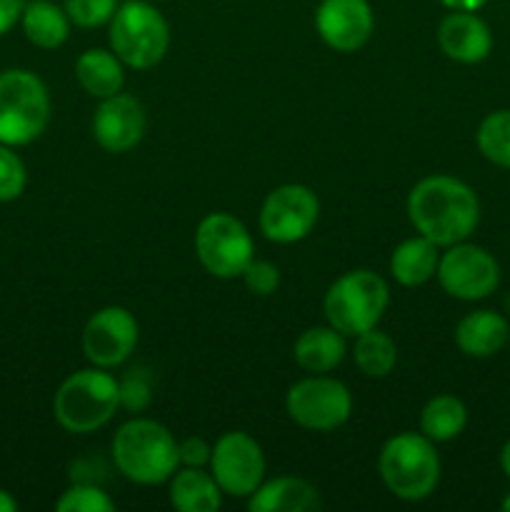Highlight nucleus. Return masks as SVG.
I'll list each match as a JSON object with an SVG mask.
<instances>
[{
    "mask_svg": "<svg viewBox=\"0 0 510 512\" xmlns=\"http://www.w3.org/2000/svg\"><path fill=\"white\" fill-rule=\"evenodd\" d=\"M75 78H78L80 88L93 98H110V95L120 93L125 85L123 60L113 50L90 48L75 63Z\"/></svg>",
    "mask_w": 510,
    "mask_h": 512,
    "instance_id": "4be33fe9",
    "label": "nucleus"
},
{
    "mask_svg": "<svg viewBox=\"0 0 510 512\" xmlns=\"http://www.w3.org/2000/svg\"><path fill=\"white\" fill-rule=\"evenodd\" d=\"M195 255L210 275L233 280L243 275L253 255L248 228L230 213L205 215L195 230Z\"/></svg>",
    "mask_w": 510,
    "mask_h": 512,
    "instance_id": "6e6552de",
    "label": "nucleus"
},
{
    "mask_svg": "<svg viewBox=\"0 0 510 512\" xmlns=\"http://www.w3.org/2000/svg\"><path fill=\"white\" fill-rule=\"evenodd\" d=\"M170 45L168 20L145 0L123 3L110 18V50L135 70H148L165 58Z\"/></svg>",
    "mask_w": 510,
    "mask_h": 512,
    "instance_id": "0eeeda50",
    "label": "nucleus"
},
{
    "mask_svg": "<svg viewBox=\"0 0 510 512\" xmlns=\"http://www.w3.org/2000/svg\"><path fill=\"white\" fill-rule=\"evenodd\" d=\"M138 345V320L128 308L108 305L90 315L83 328V353L95 368H115L133 355Z\"/></svg>",
    "mask_w": 510,
    "mask_h": 512,
    "instance_id": "ddd939ff",
    "label": "nucleus"
},
{
    "mask_svg": "<svg viewBox=\"0 0 510 512\" xmlns=\"http://www.w3.org/2000/svg\"><path fill=\"white\" fill-rule=\"evenodd\" d=\"M50 120V95L30 70L0 73V143L18 148L43 135Z\"/></svg>",
    "mask_w": 510,
    "mask_h": 512,
    "instance_id": "423d86ee",
    "label": "nucleus"
},
{
    "mask_svg": "<svg viewBox=\"0 0 510 512\" xmlns=\"http://www.w3.org/2000/svg\"><path fill=\"white\" fill-rule=\"evenodd\" d=\"M440 288L455 300H483L493 295L500 285V265L485 248L473 243L448 245L438 260Z\"/></svg>",
    "mask_w": 510,
    "mask_h": 512,
    "instance_id": "9d476101",
    "label": "nucleus"
},
{
    "mask_svg": "<svg viewBox=\"0 0 510 512\" xmlns=\"http://www.w3.org/2000/svg\"><path fill=\"white\" fill-rule=\"evenodd\" d=\"M438 245L428 240L425 235L418 238H408L393 250L390 255V273L405 288H418L428 280L435 278L438 273Z\"/></svg>",
    "mask_w": 510,
    "mask_h": 512,
    "instance_id": "412c9836",
    "label": "nucleus"
},
{
    "mask_svg": "<svg viewBox=\"0 0 510 512\" xmlns=\"http://www.w3.org/2000/svg\"><path fill=\"white\" fill-rule=\"evenodd\" d=\"M23 0H0V35L8 33L23 15Z\"/></svg>",
    "mask_w": 510,
    "mask_h": 512,
    "instance_id": "473e14b6",
    "label": "nucleus"
},
{
    "mask_svg": "<svg viewBox=\"0 0 510 512\" xmlns=\"http://www.w3.org/2000/svg\"><path fill=\"white\" fill-rule=\"evenodd\" d=\"M25 165L18 158V153L10 150V145L0 143V203L20 198L25 190Z\"/></svg>",
    "mask_w": 510,
    "mask_h": 512,
    "instance_id": "c85d7f7f",
    "label": "nucleus"
},
{
    "mask_svg": "<svg viewBox=\"0 0 510 512\" xmlns=\"http://www.w3.org/2000/svg\"><path fill=\"white\" fill-rule=\"evenodd\" d=\"M243 283L245 288L250 290L253 295H260V298H265V295H273L275 290H278L280 285V270L278 265H273L270 260H250L248 268L243 270Z\"/></svg>",
    "mask_w": 510,
    "mask_h": 512,
    "instance_id": "7c9ffc66",
    "label": "nucleus"
},
{
    "mask_svg": "<svg viewBox=\"0 0 510 512\" xmlns=\"http://www.w3.org/2000/svg\"><path fill=\"white\" fill-rule=\"evenodd\" d=\"M145 125L148 118L143 103L120 90L100 100L93 118V135L100 148L108 153H128L143 140Z\"/></svg>",
    "mask_w": 510,
    "mask_h": 512,
    "instance_id": "2eb2a0df",
    "label": "nucleus"
},
{
    "mask_svg": "<svg viewBox=\"0 0 510 512\" xmlns=\"http://www.w3.org/2000/svg\"><path fill=\"white\" fill-rule=\"evenodd\" d=\"M118 395L120 408L128 413H143L153 400V385H150V375L145 370H130L123 380H118Z\"/></svg>",
    "mask_w": 510,
    "mask_h": 512,
    "instance_id": "c756f323",
    "label": "nucleus"
},
{
    "mask_svg": "<svg viewBox=\"0 0 510 512\" xmlns=\"http://www.w3.org/2000/svg\"><path fill=\"white\" fill-rule=\"evenodd\" d=\"M508 345H510V340H508Z\"/></svg>",
    "mask_w": 510,
    "mask_h": 512,
    "instance_id": "4c0bfd02",
    "label": "nucleus"
},
{
    "mask_svg": "<svg viewBox=\"0 0 510 512\" xmlns=\"http://www.w3.org/2000/svg\"><path fill=\"white\" fill-rule=\"evenodd\" d=\"M500 468H503V473L510 478V440L503 445V450H500Z\"/></svg>",
    "mask_w": 510,
    "mask_h": 512,
    "instance_id": "c9c22d12",
    "label": "nucleus"
},
{
    "mask_svg": "<svg viewBox=\"0 0 510 512\" xmlns=\"http://www.w3.org/2000/svg\"><path fill=\"white\" fill-rule=\"evenodd\" d=\"M388 283L373 270H350L328 288L323 300L325 320L338 333L355 335L375 328L388 308Z\"/></svg>",
    "mask_w": 510,
    "mask_h": 512,
    "instance_id": "39448f33",
    "label": "nucleus"
},
{
    "mask_svg": "<svg viewBox=\"0 0 510 512\" xmlns=\"http://www.w3.org/2000/svg\"><path fill=\"white\" fill-rule=\"evenodd\" d=\"M408 218L420 235L433 240L438 248H448L468 240L478 228V195L463 180L430 175L410 190Z\"/></svg>",
    "mask_w": 510,
    "mask_h": 512,
    "instance_id": "f257e3e1",
    "label": "nucleus"
},
{
    "mask_svg": "<svg viewBox=\"0 0 510 512\" xmlns=\"http://www.w3.org/2000/svg\"><path fill=\"white\" fill-rule=\"evenodd\" d=\"M320 215L318 195L300 183L270 190L260 208V230L270 243L290 245L308 238Z\"/></svg>",
    "mask_w": 510,
    "mask_h": 512,
    "instance_id": "f8f14e48",
    "label": "nucleus"
},
{
    "mask_svg": "<svg viewBox=\"0 0 510 512\" xmlns=\"http://www.w3.org/2000/svg\"><path fill=\"white\" fill-rule=\"evenodd\" d=\"M170 505L180 512H215L223 490L203 468H183L170 475Z\"/></svg>",
    "mask_w": 510,
    "mask_h": 512,
    "instance_id": "aec40b11",
    "label": "nucleus"
},
{
    "mask_svg": "<svg viewBox=\"0 0 510 512\" xmlns=\"http://www.w3.org/2000/svg\"><path fill=\"white\" fill-rule=\"evenodd\" d=\"M18 510V503H15L13 495L8 490H0V512H15Z\"/></svg>",
    "mask_w": 510,
    "mask_h": 512,
    "instance_id": "f704fd0d",
    "label": "nucleus"
},
{
    "mask_svg": "<svg viewBox=\"0 0 510 512\" xmlns=\"http://www.w3.org/2000/svg\"><path fill=\"white\" fill-rule=\"evenodd\" d=\"M210 448L203 438H185L183 443H178V463L183 468H203V465H210Z\"/></svg>",
    "mask_w": 510,
    "mask_h": 512,
    "instance_id": "2f4dec72",
    "label": "nucleus"
},
{
    "mask_svg": "<svg viewBox=\"0 0 510 512\" xmlns=\"http://www.w3.org/2000/svg\"><path fill=\"white\" fill-rule=\"evenodd\" d=\"M353 360L360 373L368 375V378H385L398 363V345L388 333L370 328L355 335Z\"/></svg>",
    "mask_w": 510,
    "mask_h": 512,
    "instance_id": "393cba45",
    "label": "nucleus"
},
{
    "mask_svg": "<svg viewBox=\"0 0 510 512\" xmlns=\"http://www.w3.org/2000/svg\"><path fill=\"white\" fill-rule=\"evenodd\" d=\"M475 143L485 160L510 170V108L485 115L475 133Z\"/></svg>",
    "mask_w": 510,
    "mask_h": 512,
    "instance_id": "a878e982",
    "label": "nucleus"
},
{
    "mask_svg": "<svg viewBox=\"0 0 510 512\" xmlns=\"http://www.w3.org/2000/svg\"><path fill=\"white\" fill-rule=\"evenodd\" d=\"M345 353V335L338 333L333 325L323 328V325H315V328L303 330L295 340V363L305 370V373L323 375L330 370L338 368L343 363Z\"/></svg>",
    "mask_w": 510,
    "mask_h": 512,
    "instance_id": "a211bd4d",
    "label": "nucleus"
},
{
    "mask_svg": "<svg viewBox=\"0 0 510 512\" xmlns=\"http://www.w3.org/2000/svg\"><path fill=\"white\" fill-rule=\"evenodd\" d=\"M118 10V0H65V13L70 23L80 28H98L110 23Z\"/></svg>",
    "mask_w": 510,
    "mask_h": 512,
    "instance_id": "cd10ccee",
    "label": "nucleus"
},
{
    "mask_svg": "<svg viewBox=\"0 0 510 512\" xmlns=\"http://www.w3.org/2000/svg\"><path fill=\"white\" fill-rule=\"evenodd\" d=\"M20 23H23L25 38L43 50L60 48L68 40L70 33L68 13L63 8H58L53 0H33V3H25Z\"/></svg>",
    "mask_w": 510,
    "mask_h": 512,
    "instance_id": "5701e85b",
    "label": "nucleus"
},
{
    "mask_svg": "<svg viewBox=\"0 0 510 512\" xmlns=\"http://www.w3.org/2000/svg\"><path fill=\"white\" fill-rule=\"evenodd\" d=\"M433 445V440L423 433L393 435L383 445L378 470L385 488L395 498L420 503L435 493L440 480V458Z\"/></svg>",
    "mask_w": 510,
    "mask_h": 512,
    "instance_id": "20e7f679",
    "label": "nucleus"
},
{
    "mask_svg": "<svg viewBox=\"0 0 510 512\" xmlns=\"http://www.w3.org/2000/svg\"><path fill=\"white\" fill-rule=\"evenodd\" d=\"M113 463L125 480L138 485L168 483L178 470V443L158 420L133 418L113 438Z\"/></svg>",
    "mask_w": 510,
    "mask_h": 512,
    "instance_id": "f03ea898",
    "label": "nucleus"
},
{
    "mask_svg": "<svg viewBox=\"0 0 510 512\" xmlns=\"http://www.w3.org/2000/svg\"><path fill=\"white\" fill-rule=\"evenodd\" d=\"M510 325L495 310L468 313L455 328V345L468 358H493L508 345Z\"/></svg>",
    "mask_w": 510,
    "mask_h": 512,
    "instance_id": "f3484780",
    "label": "nucleus"
},
{
    "mask_svg": "<svg viewBox=\"0 0 510 512\" xmlns=\"http://www.w3.org/2000/svg\"><path fill=\"white\" fill-rule=\"evenodd\" d=\"M58 512H113L115 503L93 483H73L55 503Z\"/></svg>",
    "mask_w": 510,
    "mask_h": 512,
    "instance_id": "bb28decb",
    "label": "nucleus"
},
{
    "mask_svg": "<svg viewBox=\"0 0 510 512\" xmlns=\"http://www.w3.org/2000/svg\"><path fill=\"white\" fill-rule=\"evenodd\" d=\"M438 45L450 60L463 65L483 63L493 50V33L475 13L450 10L438 25Z\"/></svg>",
    "mask_w": 510,
    "mask_h": 512,
    "instance_id": "dca6fc26",
    "label": "nucleus"
},
{
    "mask_svg": "<svg viewBox=\"0 0 510 512\" xmlns=\"http://www.w3.org/2000/svg\"><path fill=\"white\" fill-rule=\"evenodd\" d=\"M248 508L253 512H310L320 508L318 490L303 478H275L270 483H260L248 498Z\"/></svg>",
    "mask_w": 510,
    "mask_h": 512,
    "instance_id": "6ab92c4d",
    "label": "nucleus"
},
{
    "mask_svg": "<svg viewBox=\"0 0 510 512\" xmlns=\"http://www.w3.org/2000/svg\"><path fill=\"white\" fill-rule=\"evenodd\" d=\"M500 508H503V510H508V512H510V493H508V495H505V500H503V503H500Z\"/></svg>",
    "mask_w": 510,
    "mask_h": 512,
    "instance_id": "e433bc0d",
    "label": "nucleus"
},
{
    "mask_svg": "<svg viewBox=\"0 0 510 512\" xmlns=\"http://www.w3.org/2000/svg\"><path fill=\"white\" fill-rule=\"evenodd\" d=\"M210 475L220 485L223 495L230 498H250L265 478L263 448L248 433L220 435L210 453Z\"/></svg>",
    "mask_w": 510,
    "mask_h": 512,
    "instance_id": "9b49d317",
    "label": "nucleus"
},
{
    "mask_svg": "<svg viewBox=\"0 0 510 512\" xmlns=\"http://www.w3.org/2000/svg\"><path fill=\"white\" fill-rule=\"evenodd\" d=\"M468 425V408L455 395H435L420 413V433L433 443H450Z\"/></svg>",
    "mask_w": 510,
    "mask_h": 512,
    "instance_id": "b1692460",
    "label": "nucleus"
},
{
    "mask_svg": "<svg viewBox=\"0 0 510 512\" xmlns=\"http://www.w3.org/2000/svg\"><path fill=\"white\" fill-rule=\"evenodd\" d=\"M448 10H458V13H478L488 0H440Z\"/></svg>",
    "mask_w": 510,
    "mask_h": 512,
    "instance_id": "72a5a7b5",
    "label": "nucleus"
},
{
    "mask_svg": "<svg viewBox=\"0 0 510 512\" xmlns=\"http://www.w3.org/2000/svg\"><path fill=\"white\" fill-rule=\"evenodd\" d=\"M375 28L368 0H323L315 10V30L335 53H355L370 40Z\"/></svg>",
    "mask_w": 510,
    "mask_h": 512,
    "instance_id": "4468645a",
    "label": "nucleus"
},
{
    "mask_svg": "<svg viewBox=\"0 0 510 512\" xmlns=\"http://www.w3.org/2000/svg\"><path fill=\"white\" fill-rule=\"evenodd\" d=\"M118 408V380L105 368H85L68 375L53 398L55 420L73 435H88L105 428Z\"/></svg>",
    "mask_w": 510,
    "mask_h": 512,
    "instance_id": "7ed1b4c3",
    "label": "nucleus"
},
{
    "mask_svg": "<svg viewBox=\"0 0 510 512\" xmlns=\"http://www.w3.org/2000/svg\"><path fill=\"white\" fill-rule=\"evenodd\" d=\"M290 420L305 430L328 433L348 423L353 413V395L340 380L328 375H310L290 385L285 395Z\"/></svg>",
    "mask_w": 510,
    "mask_h": 512,
    "instance_id": "1a4fd4ad",
    "label": "nucleus"
}]
</instances>
